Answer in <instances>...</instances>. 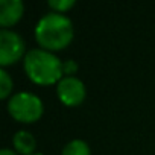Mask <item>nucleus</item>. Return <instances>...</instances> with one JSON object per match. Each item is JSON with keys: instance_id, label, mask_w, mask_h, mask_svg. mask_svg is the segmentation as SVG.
Instances as JSON below:
<instances>
[{"instance_id": "obj_1", "label": "nucleus", "mask_w": 155, "mask_h": 155, "mask_svg": "<svg viewBox=\"0 0 155 155\" xmlns=\"http://www.w3.org/2000/svg\"><path fill=\"white\" fill-rule=\"evenodd\" d=\"M73 23L68 17L58 12L43 15L35 26V40L47 52L65 49L73 41Z\"/></svg>"}, {"instance_id": "obj_2", "label": "nucleus", "mask_w": 155, "mask_h": 155, "mask_svg": "<svg viewBox=\"0 0 155 155\" xmlns=\"http://www.w3.org/2000/svg\"><path fill=\"white\" fill-rule=\"evenodd\" d=\"M25 71L37 85H52L62 79V62L44 49H32L25 55Z\"/></svg>"}, {"instance_id": "obj_3", "label": "nucleus", "mask_w": 155, "mask_h": 155, "mask_svg": "<svg viewBox=\"0 0 155 155\" xmlns=\"http://www.w3.org/2000/svg\"><path fill=\"white\" fill-rule=\"evenodd\" d=\"M44 105L41 99L29 91H21L9 97L8 113L9 116L20 123H34L41 119Z\"/></svg>"}, {"instance_id": "obj_4", "label": "nucleus", "mask_w": 155, "mask_h": 155, "mask_svg": "<svg viewBox=\"0 0 155 155\" xmlns=\"http://www.w3.org/2000/svg\"><path fill=\"white\" fill-rule=\"evenodd\" d=\"M25 55V41L23 38L11 31L2 29L0 31V65L2 68L15 64Z\"/></svg>"}, {"instance_id": "obj_5", "label": "nucleus", "mask_w": 155, "mask_h": 155, "mask_svg": "<svg viewBox=\"0 0 155 155\" xmlns=\"http://www.w3.org/2000/svg\"><path fill=\"white\" fill-rule=\"evenodd\" d=\"M56 94L67 107H78L85 101V85L76 76H64L56 84Z\"/></svg>"}, {"instance_id": "obj_6", "label": "nucleus", "mask_w": 155, "mask_h": 155, "mask_svg": "<svg viewBox=\"0 0 155 155\" xmlns=\"http://www.w3.org/2000/svg\"><path fill=\"white\" fill-rule=\"evenodd\" d=\"M25 12L21 0H0V26L9 29L20 21Z\"/></svg>"}, {"instance_id": "obj_7", "label": "nucleus", "mask_w": 155, "mask_h": 155, "mask_svg": "<svg viewBox=\"0 0 155 155\" xmlns=\"http://www.w3.org/2000/svg\"><path fill=\"white\" fill-rule=\"evenodd\" d=\"M15 150L21 155H34L37 149V140L29 131H18L12 137Z\"/></svg>"}, {"instance_id": "obj_8", "label": "nucleus", "mask_w": 155, "mask_h": 155, "mask_svg": "<svg viewBox=\"0 0 155 155\" xmlns=\"http://www.w3.org/2000/svg\"><path fill=\"white\" fill-rule=\"evenodd\" d=\"M61 155H91L90 146L84 140H71L68 141L64 147Z\"/></svg>"}, {"instance_id": "obj_9", "label": "nucleus", "mask_w": 155, "mask_h": 155, "mask_svg": "<svg viewBox=\"0 0 155 155\" xmlns=\"http://www.w3.org/2000/svg\"><path fill=\"white\" fill-rule=\"evenodd\" d=\"M12 78L5 68H0V99H8L12 91Z\"/></svg>"}, {"instance_id": "obj_10", "label": "nucleus", "mask_w": 155, "mask_h": 155, "mask_svg": "<svg viewBox=\"0 0 155 155\" xmlns=\"http://www.w3.org/2000/svg\"><path fill=\"white\" fill-rule=\"evenodd\" d=\"M47 5H49V8H52L55 12L61 14V12H65V11H68L70 8L74 6V0H49Z\"/></svg>"}, {"instance_id": "obj_11", "label": "nucleus", "mask_w": 155, "mask_h": 155, "mask_svg": "<svg viewBox=\"0 0 155 155\" xmlns=\"http://www.w3.org/2000/svg\"><path fill=\"white\" fill-rule=\"evenodd\" d=\"M78 68H79V65H78V62L73 61V59H68V61L62 62V70H64L65 76H73L78 71Z\"/></svg>"}, {"instance_id": "obj_12", "label": "nucleus", "mask_w": 155, "mask_h": 155, "mask_svg": "<svg viewBox=\"0 0 155 155\" xmlns=\"http://www.w3.org/2000/svg\"><path fill=\"white\" fill-rule=\"evenodd\" d=\"M0 155H17V152H14L12 149H8V147H5V149H2V150H0Z\"/></svg>"}, {"instance_id": "obj_13", "label": "nucleus", "mask_w": 155, "mask_h": 155, "mask_svg": "<svg viewBox=\"0 0 155 155\" xmlns=\"http://www.w3.org/2000/svg\"><path fill=\"white\" fill-rule=\"evenodd\" d=\"M34 155H44V153H41V152H35Z\"/></svg>"}]
</instances>
